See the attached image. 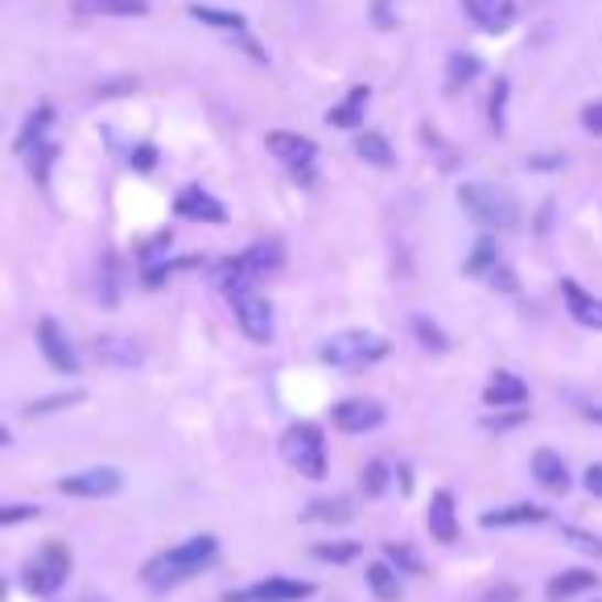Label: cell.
Masks as SVG:
<instances>
[{"instance_id":"obj_27","label":"cell","mask_w":602,"mask_h":602,"mask_svg":"<svg viewBox=\"0 0 602 602\" xmlns=\"http://www.w3.org/2000/svg\"><path fill=\"white\" fill-rule=\"evenodd\" d=\"M305 520H318V524H347V520H355V507H351L347 495H338V499H314V504L305 507Z\"/></svg>"},{"instance_id":"obj_1","label":"cell","mask_w":602,"mask_h":602,"mask_svg":"<svg viewBox=\"0 0 602 602\" xmlns=\"http://www.w3.org/2000/svg\"><path fill=\"white\" fill-rule=\"evenodd\" d=\"M215 557H219V540L211 537V533H203V537H191L182 540V545H174V549H165V553L149 557L141 578L149 590H170L178 582H191L194 573H203Z\"/></svg>"},{"instance_id":"obj_12","label":"cell","mask_w":602,"mask_h":602,"mask_svg":"<svg viewBox=\"0 0 602 602\" xmlns=\"http://www.w3.org/2000/svg\"><path fill=\"white\" fill-rule=\"evenodd\" d=\"M466 21H475L483 33H504L516 17H520V4L516 0H459Z\"/></svg>"},{"instance_id":"obj_45","label":"cell","mask_w":602,"mask_h":602,"mask_svg":"<svg viewBox=\"0 0 602 602\" xmlns=\"http://www.w3.org/2000/svg\"><path fill=\"white\" fill-rule=\"evenodd\" d=\"M582 483H587V492H590V495H599V499H602V462L587 466V475H582Z\"/></svg>"},{"instance_id":"obj_30","label":"cell","mask_w":602,"mask_h":602,"mask_svg":"<svg viewBox=\"0 0 602 602\" xmlns=\"http://www.w3.org/2000/svg\"><path fill=\"white\" fill-rule=\"evenodd\" d=\"M186 269H203V256H178V260H158V265H149V269H144V286L158 289V286H165L174 272H186Z\"/></svg>"},{"instance_id":"obj_35","label":"cell","mask_w":602,"mask_h":602,"mask_svg":"<svg viewBox=\"0 0 602 602\" xmlns=\"http://www.w3.org/2000/svg\"><path fill=\"white\" fill-rule=\"evenodd\" d=\"M479 75V58L475 54H450V92H459V87H466V83Z\"/></svg>"},{"instance_id":"obj_43","label":"cell","mask_w":602,"mask_h":602,"mask_svg":"<svg viewBox=\"0 0 602 602\" xmlns=\"http://www.w3.org/2000/svg\"><path fill=\"white\" fill-rule=\"evenodd\" d=\"M582 128L594 132V137H602V99H594V104L582 108Z\"/></svg>"},{"instance_id":"obj_28","label":"cell","mask_w":602,"mask_h":602,"mask_svg":"<svg viewBox=\"0 0 602 602\" xmlns=\"http://www.w3.org/2000/svg\"><path fill=\"white\" fill-rule=\"evenodd\" d=\"M186 13L194 17V21H203V25H211V30H223V33H244L248 30V21L239 13H227V9H211V4H191Z\"/></svg>"},{"instance_id":"obj_23","label":"cell","mask_w":602,"mask_h":602,"mask_svg":"<svg viewBox=\"0 0 602 602\" xmlns=\"http://www.w3.org/2000/svg\"><path fill=\"white\" fill-rule=\"evenodd\" d=\"M50 125H54V108L50 104H42V108H33L30 116H25V125H21V132H17V141H13V153H30L33 144H42L46 141V132Z\"/></svg>"},{"instance_id":"obj_14","label":"cell","mask_w":602,"mask_h":602,"mask_svg":"<svg viewBox=\"0 0 602 602\" xmlns=\"http://www.w3.org/2000/svg\"><path fill=\"white\" fill-rule=\"evenodd\" d=\"M334 429L343 433H367V429H380L384 426V409L376 400H338L331 409Z\"/></svg>"},{"instance_id":"obj_46","label":"cell","mask_w":602,"mask_h":602,"mask_svg":"<svg viewBox=\"0 0 602 602\" xmlns=\"http://www.w3.org/2000/svg\"><path fill=\"white\" fill-rule=\"evenodd\" d=\"M520 421H524V412H512V417H487L483 426H487V429H512V426H520Z\"/></svg>"},{"instance_id":"obj_44","label":"cell","mask_w":602,"mask_h":602,"mask_svg":"<svg viewBox=\"0 0 602 602\" xmlns=\"http://www.w3.org/2000/svg\"><path fill=\"white\" fill-rule=\"evenodd\" d=\"M492 286L504 289V293H516V277H512L507 265H495V269H492Z\"/></svg>"},{"instance_id":"obj_49","label":"cell","mask_w":602,"mask_h":602,"mask_svg":"<svg viewBox=\"0 0 602 602\" xmlns=\"http://www.w3.org/2000/svg\"><path fill=\"white\" fill-rule=\"evenodd\" d=\"M587 421H594V426H602V405H590V409H587Z\"/></svg>"},{"instance_id":"obj_26","label":"cell","mask_w":602,"mask_h":602,"mask_svg":"<svg viewBox=\"0 0 602 602\" xmlns=\"http://www.w3.org/2000/svg\"><path fill=\"white\" fill-rule=\"evenodd\" d=\"M355 153L367 161V165H376V170H393L397 165V153H393V144L384 132H359L355 137Z\"/></svg>"},{"instance_id":"obj_22","label":"cell","mask_w":602,"mask_h":602,"mask_svg":"<svg viewBox=\"0 0 602 602\" xmlns=\"http://www.w3.org/2000/svg\"><path fill=\"white\" fill-rule=\"evenodd\" d=\"M96 355L108 367H137L144 359V351L137 347V338H125V334H104L96 343Z\"/></svg>"},{"instance_id":"obj_18","label":"cell","mask_w":602,"mask_h":602,"mask_svg":"<svg viewBox=\"0 0 602 602\" xmlns=\"http://www.w3.org/2000/svg\"><path fill=\"white\" fill-rule=\"evenodd\" d=\"M545 520H549V512L537 504H507L479 516L483 528H528V524H545Z\"/></svg>"},{"instance_id":"obj_48","label":"cell","mask_w":602,"mask_h":602,"mask_svg":"<svg viewBox=\"0 0 602 602\" xmlns=\"http://www.w3.org/2000/svg\"><path fill=\"white\" fill-rule=\"evenodd\" d=\"M397 479H400V492H412V475H409V466H400Z\"/></svg>"},{"instance_id":"obj_32","label":"cell","mask_w":602,"mask_h":602,"mask_svg":"<svg viewBox=\"0 0 602 602\" xmlns=\"http://www.w3.org/2000/svg\"><path fill=\"white\" fill-rule=\"evenodd\" d=\"M25 158H30V174H33V182H42V186H46L50 182V165H54V158H58V144L50 141H42V144H33L30 153H25Z\"/></svg>"},{"instance_id":"obj_5","label":"cell","mask_w":602,"mask_h":602,"mask_svg":"<svg viewBox=\"0 0 602 602\" xmlns=\"http://www.w3.org/2000/svg\"><path fill=\"white\" fill-rule=\"evenodd\" d=\"M281 459L305 479H326V438L314 421H298L281 433Z\"/></svg>"},{"instance_id":"obj_34","label":"cell","mask_w":602,"mask_h":602,"mask_svg":"<svg viewBox=\"0 0 602 602\" xmlns=\"http://www.w3.org/2000/svg\"><path fill=\"white\" fill-rule=\"evenodd\" d=\"M412 334L421 338V347H426V351H450V338H445V331L438 326V322H429L426 314L412 318Z\"/></svg>"},{"instance_id":"obj_47","label":"cell","mask_w":602,"mask_h":602,"mask_svg":"<svg viewBox=\"0 0 602 602\" xmlns=\"http://www.w3.org/2000/svg\"><path fill=\"white\" fill-rule=\"evenodd\" d=\"M483 602H516V590H512V587L487 590V594H483Z\"/></svg>"},{"instance_id":"obj_38","label":"cell","mask_w":602,"mask_h":602,"mask_svg":"<svg viewBox=\"0 0 602 602\" xmlns=\"http://www.w3.org/2000/svg\"><path fill=\"white\" fill-rule=\"evenodd\" d=\"M42 516V507L37 504H0V528H9V524H30Z\"/></svg>"},{"instance_id":"obj_33","label":"cell","mask_w":602,"mask_h":602,"mask_svg":"<svg viewBox=\"0 0 602 602\" xmlns=\"http://www.w3.org/2000/svg\"><path fill=\"white\" fill-rule=\"evenodd\" d=\"M384 561H393L400 573H417V578L426 573V561L412 553L409 545H397V540H388V545H384Z\"/></svg>"},{"instance_id":"obj_6","label":"cell","mask_w":602,"mask_h":602,"mask_svg":"<svg viewBox=\"0 0 602 602\" xmlns=\"http://www.w3.org/2000/svg\"><path fill=\"white\" fill-rule=\"evenodd\" d=\"M66 578H71V549H66L63 540H50V545H42L25 561L21 587L30 590V594H37V599H50V594H58L66 587Z\"/></svg>"},{"instance_id":"obj_20","label":"cell","mask_w":602,"mask_h":602,"mask_svg":"<svg viewBox=\"0 0 602 602\" xmlns=\"http://www.w3.org/2000/svg\"><path fill=\"white\" fill-rule=\"evenodd\" d=\"M367 104H372V87H351L347 96H343V104H334L331 111H326V125L331 128H359L364 125V111Z\"/></svg>"},{"instance_id":"obj_50","label":"cell","mask_w":602,"mask_h":602,"mask_svg":"<svg viewBox=\"0 0 602 602\" xmlns=\"http://www.w3.org/2000/svg\"><path fill=\"white\" fill-rule=\"evenodd\" d=\"M9 442H13V433H9V429L0 426V445H9Z\"/></svg>"},{"instance_id":"obj_15","label":"cell","mask_w":602,"mask_h":602,"mask_svg":"<svg viewBox=\"0 0 602 602\" xmlns=\"http://www.w3.org/2000/svg\"><path fill=\"white\" fill-rule=\"evenodd\" d=\"M426 524H429V537L438 540V545H454V540H459V512H454V495L433 492L429 512H426Z\"/></svg>"},{"instance_id":"obj_25","label":"cell","mask_w":602,"mask_h":602,"mask_svg":"<svg viewBox=\"0 0 602 602\" xmlns=\"http://www.w3.org/2000/svg\"><path fill=\"white\" fill-rule=\"evenodd\" d=\"M367 590L380 602H400V570L393 561H372L367 566Z\"/></svg>"},{"instance_id":"obj_4","label":"cell","mask_w":602,"mask_h":602,"mask_svg":"<svg viewBox=\"0 0 602 602\" xmlns=\"http://www.w3.org/2000/svg\"><path fill=\"white\" fill-rule=\"evenodd\" d=\"M393 351L388 338L372 331H338L331 334L322 347H318V359L331 367H343V372H364V367L380 364L384 355Z\"/></svg>"},{"instance_id":"obj_10","label":"cell","mask_w":602,"mask_h":602,"mask_svg":"<svg viewBox=\"0 0 602 602\" xmlns=\"http://www.w3.org/2000/svg\"><path fill=\"white\" fill-rule=\"evenodd\" d=\"M37 351L46 355V364L54 367V372H63V376H79V351H75V343H71V334L54 322V318H42L37 322Z\"/></svg>"},{"instance_id":"obj_42","label":"cell","mask_w":602,"mask_h":602,"mask_svg":"<svg viewBox=\"0 0 602 602\" xmlns=\"http://www.w3.org/2000/svg\"><path fill=\"white\" fill-rule=\"evenodd\" d=\"M132 165H137L141 174H149V170L158 165V149H153V144H137V149H132Z\"/></svg>"},{"instance_id":"obj_24","label":"cell","mask_w":602,"mask_h":602,"mask_svg":"<svg viewBox=\"0 0 602 602\" xmlns=\"http://www.w3.org/2000/svg\"><path fill=\"white\" fill-rule=\"evenodd\" d=\"M71 9L79 17H144L149 0H75Z\"/></svg>"},{"instance_id":"obj_41","label":"cell","mask_w":602,"mask_h":602,"mask_svg":"<svg viewBox=\"0 0 602 602\" xmlns=\"http://www.w3.org/2000/svg\"><path fill=\"white\" fill-rule=\"evenodd\" d=\"M504 104H507V79H499L492 92V128L495 132H504Z\"/></svg>"},{"instance_id":"obj_37","label":"cell","mask_w":602,"mask_h":602,"mask_svg":"<svg viewBox=\"0 0 602 602\" xmlns=\"http://www.w3.org/2000/svg\"><path fill=\"white\" fill-rule=\"evenodd\" d=\"M364 492L372 495V499H380L384 492H388V462H367L364 466Z\"/></svg>"},{"instance_id":"obj_19","label":"cell","mask_w":602,"mask_h":602,"mask_svg":"<svg viewBox=\"0 0 602 602\" xmlns=\"http://www.w3.org/2000/svg\"><path fill=\"white\" fill-rule=\"evenodd\" d=\"M533 475H537V483L545 487V492H570V466H566V459L557 454V450H537L533 454Z\"/></svg>"},{"instance_id":"obj_40","label":"cell","mask_w":602,"mask_h":602,"mask_svg":"<svg viewBox=\"0 0 602 602\" xmlns=\"http://www.w3.org/2000/svg\"><path fill=\"white\" fill-rule=\"evenodd\" d=\"M170 248H174V232H158V236L141 248V260H144V265H158V256L170 252Z\"/></svg>"},{"instance_id":"obj_8","label":"cell","mask_w":602,"mask_h":602,"mask_svg":"<svg viewBox=\"0 0 602 602\" xmlns=\"http://www.w3.org/2000/svg\"><path fill=\"white\" fill-rule=\"evenodd\" d=\"M232 301V314H236V326L252 343H269L272 338V305L269 298H260L256 289H236V293H227Z\"/></svg>"},{"instance_id":"obj_31","label":"cell","mask_w":602,"mask_h":602,"mask_svg":"<svg viewBox=\"0 0 602 602\" xmlns=\"http://www.w3.org/2000/svg\"><path fill=\"white\" fill-rule=\"evenodd\" d=\"M83 397H87L83 388H66V393H54V397L30 400V409H25V417H50V412H58V409H71V405H79Z\"/></svg>"},{"instance_id":"obj_13","label":"cell","mask_w":602,"mask_h":602,"mask_svg":"<svg viewBox=\"0 0 602 602\" xmlns=\"http://www.w3.org/2000/svg\"><path fill=\"white\" fill-rule=\"evenodd\" d=\"M174 211L191 223H215V227L227 223V206H223L215 194H206L203 186H186V191H178Z\"/></svg>"},{"instance_id":"obj_39","label":"cell","mask_w":602,"mask_h":602,"mask_svg":"<svg viewBox=\"0 0 602 602\" xmlns=\"http://www.w3.org/2000/svg\"><path fill=\"white\" fill-rule=\"evenodd\" d=\"M561 537L570 540L573 549H582V553L602 557V540H599V537H590V533H582V528H561Z\"/></svg>"},{"instance_id":"obj_11","label":"cell","mask_w":602,"mask_h":602,"mask_svg":"<svg viewBox=\"0 0 602 602\" xmlns=\"http://www.w3.org/2000/svg\"><path fill=\"white\" fill-rule=\"evenodd\" d=\"M314 594V582H298V578H265L252 587L227 590L223 602H301Z\"/></svg>"},{"instance_id":"obj_9","label":"cell","mask_w":602,"mask_h":602,"mask_svg":"<svg viewBox=\"0 0 602 602\" xmlns=\"http://www.w3.org/2000/svg\"><path fill=\"white\" fill-rule=\"evenodd\" d=\"M125 487V475L116 466H87V471H75V475L58 479V492L75 495V499H108Z\"/></svg>"},{"instance_id":"obj_21","label":"cell","mask_w":602,"mask_h":602,"mask_svg":"<svg viewBox=\"0 0 602 602\" xmlns=\"http://www.w3.org/2000/svg\"><path fill=\"white\" fill-rule=\"evenodd\" d=\"M599 587V573L590 570H561L549 578V587H545V599L549 602H570L573 594H587V590Z\"/></svg>"},{"instance_id":"obj_3","label":"cell","mask_w":602,"mask_h":602,"mask_svg":"<svg viewBox=\"0 0 602 602\" xmlns=\"http://www.w3.org/2000/svg\"><path fill=\"white\" fill-rule=\"evenodd\" d=\"M459 206L475 223L492 227V232H516L520 227V203L516 194L492 182H462L459 186Z\"/></svg>"},{"instance_id":"obj_17","label":"cell","mask_w":602,"mask_h":602,"mask_svg":"<svg viewBox=\"0 0 602 602\" xmlns=\"http://www.w3.org/2000/svg\"><path fill=\"white\" fill-rule=\"evenodd\" d=\"M524 400H528V384L520 376H512V372H495L487 388H483V405L487 409H520Z\"/></svg>"},{"instance_id":"obj_29","label":"cell","mask_w":602,"mask_h":602,"mask_svg":"<svg viewBox=\"0 0 602 602\" xmlns=\"http://www.w3.org/2000/svg\"><path fill=\"white\" fill-rule=\"evenodd\" d=\"M495 265H499V248H495L492 236H483L475 244V252L462 260V272H466V277H492Z\"/></svg>"},{"instance_id":"obj_2","label":"cell","mask_w":602,"mask_h":602,"mask_svg":"<svg viewBox=\"0 0 602 602\" xmlns=\"http://www.w3.org/2000/svg\"><path fill=\"white\" fill-rule=\"evenodd\" d=\"M281 265H286V248H281L277 239H256V244H248L239 256L219 260L211 272H215V286H219L223 293H236V289H256L260 277L277 272Z\"/></svg>"},{"instance_id":"obj_7","label":"cell","mask_w":602,"mask_h":602,"mask_svg":"<svg viewBox=\"0 0 602 602\" xmlns=\"http://www.w3.org/2000/svg\"><path fill=\"white\" fill-rule=\"evenodd\" d=\"M265 144H269V153L281 165H286L289 174L298 178V182H314V161H318V144L310 141V137H301V132H286V128H277V132H269L265 137Z\"/></svg>"},{"instance_id":"obj_16","label":"cell","mask_w":602,"mask_h":602,"mask_svg":"<svg viewBox=\"0 0 602 602\" xmlns=\"http://www.w3.org/2000/svg\"><path fill=\"white\" fill-rule=\"evenodd\" d=\"M561 298H566V310L578 326H590V331H602V298L587 293L578 281H561Z\"/></svg>"},{"instance_id":"obj_36","label":"cell","mask_w":602,"mask_h":602,"mask_svg":"<svg viewBox=\"0 0 602 602\" xmlns=\"http://www.w3.org/2000/svg\"><path fill=\"white\" fill-rule=\"evenodd\" d=\"M314 557L318 561H334V566H347V561H355L359 557V545L355 540H326V545H314Z\"/></svg>"}]
</instances>
